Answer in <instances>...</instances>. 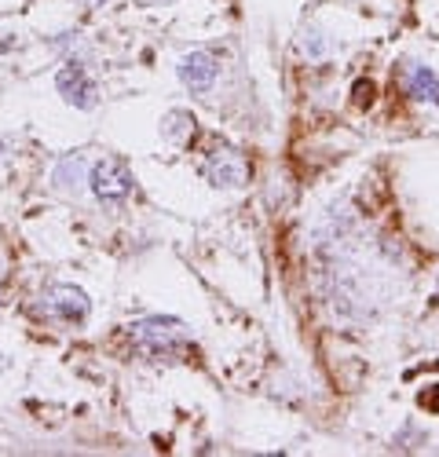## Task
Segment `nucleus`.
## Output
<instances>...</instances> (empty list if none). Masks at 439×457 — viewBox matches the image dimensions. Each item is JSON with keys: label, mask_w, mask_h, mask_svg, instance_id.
Instances as JSON below:
<instances>
[{"label": "nucleus", "mask_w": 439, "mask_h": 457, "mask_svg": "<svg viewBox=\"0 0 439 457\" xmlns=\"http://www.w3.org/2000/svg\"><path fill=\"white\" fill-rule=\"evenodd\" d=\"M220 78V66L209 52H191V55H183L179 59V81L187 85L195 96H205Z\"/></svg>", "instance_id": "obj_5"}, {"label": "nucleus", "mask_w": 439, "mask_h": 457, "mask_svg": "<svg viewBox=\"0 0 439 457\" xmlns=\"http://www.w3.org/2000/svg\"><path fill=\"white\" fill-rule=\"evenodd\" d=\"M88 4H95V8H99V4H106V0H88Z\"/></svg>", "instance_id": "obj_13"}, {"label": "nucleus", "mask_w": 439, "mask_h": 457, "mask_svg": "<svg viewBox=\"0 0 439 457\" xmlns=\"http://www.w3.org/2000/svg\"><path fill=\"white\" fill-rule=\"evenodd\" d=\"M435 282H439V278H435Z\"/></svg>", "instance_id": "obj_15"}, {"label": "nucleus", "mask_w": 439, "mask_h": 457, "mask_svg": "<svg viewBox=\"0 0 439 457\" xmlns=\"http://www.w3.org/2000/svg\"><path fill=\"white\" fill-rule=\"evenodd\" d=\"M4 146H8V143H4V139H0V150H4Z\"/></svg>", "instance_id": "obj_14"}, {"label": "nucleus", "mask_w": 439, "mask_h": 457, "mask_svg": "<svg viewBox=\"0 0 439 457\" xmlns=\"http://www.w3.org/2000/svg\"><path fill=\"white\" fill-rule=\"evenodd\" d=\"M132 337L139 340L146 352H176L183 340H187V329H183L179 319H169V315L162 319V315H154V319L136 322V326H132Z\"/></svg>", "instance_id": "obj_2"}, {"label": "nucleus", "mask_w": 439, "mask_h": 457, "mask_svg": "<svg viewBox=\"0 0 439 457\" xmlns=\"http://www.w3.org/2000/svg\"><path fill=\"white\" fill-rule=\"evenodd\" d=\"M146 4H162L165 8V4H172V0H146Z\"/></svg>", "instance_id": "obj_11"}, {"label": "nucleus", "mask_w": 439, "mask_h": 457, "mask_svg": "<svg viewBox=\"0 0 439 457\" xmlns=\"http://www.w3.org/2000/svg\"><path fill=\"white\" fill-rule=\"evenodd\" d=\"M187 129H195V118L187 110H172L165 118V136L169 139H183V132H187Z\"/></svg>", "instance_id": "obj_9"}, {"label": "nucleus", "mask_w": 439, "mask_h": 457, "mask_svg": "<svg viewBox=\"0 0 439 457\" xmlns=\"http://www.w3.org/2000/svg\"><path fill=\"white\" fill-rule=\"evenodd\" d=\"M85 169H88L85 154L62 158V162L55 165V172H52V183H55V187L62 190V195H81V187L88 183V179H85Z\"/></svg>", "instance_id": "obj_8"}, {"label": "nucleus", "mask_w": 439, "mask_h": 457, "mask_svg": "<svg viewBox=\"0 0 439 457\" xmlns=\"http://www.w3.org/2000/svg\"><path fill=\"white\" fill-rule=\"evenodd\" d=\"M41 300H45V312L66 326H81L88 319V296L78 286H52Z\"/></svg>", "instance_id": "obj_4"}, {"label": "nucleus", "mask_w": 439, "mask_h": 457, "mask_svg": "<svg viewBox=\"0 0 439 457\" xmlns=\"http://www.w3.org/2000/svg\"><path fill=\"white\" fill-rule=\"evenodd\" d=\"M4 370H8V359H4V355H0V373H4Z\"/></svg>", "instance_id": "obj_12"}, {"label": "nucleus", "mask_w": 439, "mask_h": 457, "mask_svg": "<svg viewBox=\"0 0 439 457\" xmlns=\"http://www.w3.org/2000/svg\"><path fill=\"white\" fill-rule=\"evenodd\" d=\"M407 96L414 103H439V73L432 66H410L407 70Z\"/></svg>", "instance_id": "obj_7"}, {"label": "nucleus", "mask_w": 439, "mask_h": 457, "mask_svg": "<svg viewBox=\"0 0 439 457\" xmlns=\"http://www.w3.org/2000/svg\"><path fill=\"white\" fill-rule=\"evenodd\" d=\"M132 172L125 162L118 158H103L92 165V176H88V187H92V195L103 202V205H121L128 195H132Z\"/></svg>", "instance_id": "obj_1"}, {"label": "nucleus", "mask_w": 439, "mask_h": 457, "mask_svg": "<svg viewBox=\"0 0 439 457\" xmlns=\"http://www.w3.org/2000/svg\"><path fill=\"white\" fill-rule=\"evenodd\" d=\"M55 88L70 106H78V110H95V103H99V88H95V81L88 78V70L81 62H66L55 73Z\"/></svg>", "instance_id": "obj_3"}, {"label": "nucleus", "mask_w": 439, "mask_h": 457, "mask_svg": "<svg viewBox=\"0 0 439 457\" xmlns=\"http://www.w3.org/2000/svg\"><path fill=\"white\" fill-rule=\"evenodd\" d=\"M355 99H359V103H370V99H374V85H370V81H366V85L359 81V85H355Z\"/></svg>", "instance_id": "obj_10"}, {"label": "nucleus", "mask_w": 439, "mask_h": 457, "mask_svg": "<svg viewBox=\"0 0 439 457\" xmlns=\"http://www.w3.org/2000/svg\"><path fill=\"white\" fill-rule=\"evenodd\" d=\"M205 176L216 187H242L245 183V165L235 150H212V158L205 162Z\"/></svg>", "instance_id": "obj_6"}]
</instances>
